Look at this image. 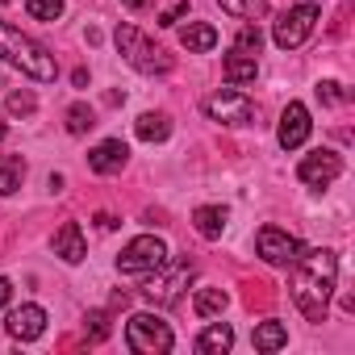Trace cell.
<instances>
[{"mask_svg": "<svg viewBox=\"0 0 355 355\" xmlns=\"http://www.w3.org/2000/svg\"><path fill=\"white\" fill-rule=\"evenodd\" d=\"M55 255H59L63 263H84V255H88V243H84V230H80V222H63V226L55 230Z\"/></svg>", "mask_w": 355, "mask_h": 355, "instance_id": "5bb4252c", "label": "cell"}, {"mask_svg": "<svg viewBox=\"0 0 355 355\" xmlns=\"http://www.w3.org/2000/svg\"><path fill=\"white\" fill-rule=\"evenodd\" d=\"M318 17H322L318 5H293V9H284V13L276 17V26H272V42H276L280 51H297V46L313 34Z\"/></svg>", "mask_w": 355, "mask_h": 355, "instance_id": "52a82bcc", "label": "cell"}, {"mask_svg": "<svg viewBox=\"0 0 355 355\" xmlns=\"http://www.w3.org/2000/svg\"><path fill=\"white\" fill-rule=\"evenodd\" d=\"M318 101H322V105H343L347 92H343L338 80H322V84H318Z\"/></svg>", "mask_w": 355, "mask_h": 355, "instance_id": "f1b7e54d", "label": "cell"}, {"mask_svg": "<svg viewBox=\"0 0 355 355\" xmlns=\"http://www.w3.org/2000/svg\"><path fill=\"white\" fill-rule=\"evenodd\" d=\"M309 130H313V121H309V109H305L301 101H288V109L280 113V130H276L280 146H284V150H297V146H305Z\"/></svg>", "mask_w": 355, "mask_h": 355, "instance_id": "8fae6325", "label": "cell"}, {"mask_svg": "<svg viewBox=\"0 0 355 355\" xmlns=\"http://www.w3.org/2000/svg\"><path fill=\"white\" fill-rule=\"evenodd\" d=\"M180 17H189V0H180V5H171L163 17H159V26L167 30V26H175V21H180Z\"/></svg>", "mask_w": 355, "mask_h": 355, "instance_id": "f546056e", "label": "cell"}, {"mask_svg": "<svg viewBox=\"0 0 355 355\" xmlns=\"http://www.w3.org/2000/svg\"><path fill=\"white\" fill-rule=\"evenodd\" d=\"M134 134H138L142 142H163V138L171 134V121H167V113H142V117L134 121Z\"/></svg>", "mask_w": 355, "mask_h": 355, "instance_id": "ffe728a7", "label": "cell"}, {"mask_svg": "<svg viewBox=\"0 0 355 355\" xmlns=\"http://www.w3.org/2000/svg\"><path fill=\"white\" fill-rule=\"evenodd\" d=\"M121 5H125L130 13H138V9H146V5H150V0H121Z\"/></svg>", "mask_w": 355, "mask_h": 355, "instance_id": "d6a6232c", "label": "cell"}, {"mask_svg": "<svg viewBox=\"0 0 355 355\" xmlns=\"http://www.w3.org/2000/svg\"><path fill=\"white\" fill-rule=\"evenodd\" d=\"M218 5H222L230 17H243V21H259V17H268V0H218Z\"/></svg>", "mask_w": 355, "mask_h": 355, "instance_id": "603a6c76", "label": "cell"}, {"mask_svg": "<svg viewBox=\"0 0 355 355\" xmlns=\"http://www.w3.org/2000/svg\"><path fill=\"white\" fill-rule=\"evenodd\" d=\"M205 117L222 121V125H251L255 121V101L239 88H222V92L205 96Z\"/></svg>", "mask_w": 355, "mask_h": 355, "instance_id": "ba28073f", "label": "cell"}, {"mask_svg": "<svg viewBox=\"0 0 355 355\" xmlns=\"http://www.w3.org/2000/svg\"><path fill=\"white\" fill-rule=\"evenodd\" d=\"M180 46H184L189 55H205V51L218 46V30L205 26V21H189V26L180 30Z\"/></svg>", "mask_w": 355, "mask_h": 355, "instance_id": "2e32d148", "label": "cell"}, {"mask_svg": "<svg viewBox=\"0 0 355 355\" xmlns=\"http://www.w3.org/2000/svg\"><path fill=\"white\" fill-rule=\"evenodd\" d=\"M251 343H255V351H280L284 343H288V330H284V322H259L255 326V334H251Z\"/></svg>", "mask_w": 355, "mask_h": 355, "instance_id": "d6986e66", "label": "cell"}, {"mask_svg": "<svg viewBox=\"0 0 355 355\" xmlns=\"http://www.w3.org/2000/svg\"><path fill=\"white\" fill-rule=\"evenodd\" d=\"M113 42H117V51L125 55V63H130L134 71H142V76H167V71H171V59H167V55H163L142 30H134V26H117Z\"/></svg>", "mask_w": 355, "mask_h": 355, "instance_id": "277c9868", "label": "cell"}, {"mask_svg": "<svg viewBox=\"0 0 355 355\" xmlns=\"http://www.w3.org/2000/svg\"><path fill=\"white\" fill-rule=\"evenodd\" d=\"M255 251H259L263 263H272V268H288V263L297 259L301 243H297L288 230H280V226H263V230L255 234Z\"/></svg>", "mask_w": 355, "mask_h": 355, "instance_id": "9c48e42d", "label": "cell"}, {"mask_svg": "<svg viewBox=\"0 0 355 355\" xmlns=\"http://www.w3.org/2000/svg\"><path fill=\"white\" fill-rule=\"evenodd\" d=\"M338 175H343V159H338L334 150H313V155H305L301 167H297V180L309 184V189H330Z\"/></svg>", "mask_w": 355, "mask_h": 355, "instance_id": "30bf717a", "label": "cell"}, {"mask_svg": "<svg viewBox=\"0 0 355 355\" xmlns=\"http://www.w3.org/2000/svg\"><path fill=\"white\" fill-rule=\"evenodd\" d=\"M67 9V0H26V13L34 21H59Z\"/></svg>", "mask_w": 355, "mask_h": 355, "instance_id": "cb8c5ba5", "label": "cell"}, {"mask_svg": "<svg viewBox=\"0 0 355 355\" xmlns=\"http://www.w3.org/2000/svg\"><path fill=\"white\" fill-rule=\"evenodd\" d=\"M234 347V330L226 326V322H209L205 330H201V338H197V351L201 355H222V351H230Z\"/></svg>", "mask_w": 355, "mask_h": 355, "instance_id": "e0dca14e", "label": "cell"}, {"mask_svg": "<svg viewBox=\"0 0 355 355\" xmlns=\"http://www.w3.org/2000/svg\"><path fill=\"white\" fill-rule=\"evenodd\" d=\"M9 113H17V117H30L34 109H38V101H34V92H9Z\"/></svg>", "mask_w": 355, "mask_h": 355, "instance_id": "83f0119b", "label": "cell"}, {"mask_svg": "<svg viewBox=\"0 0 355 355\" xmlns=\"http://www.w3.org/2000/svg\"><path fill=\"white\" fill-rule=\"evenodd\" d=\"M125 163H130V146H125L121 138H105V142H96V146L88 150V167H92L96 175H117Z\"/></svg>", "mask_w": 355, "mask_h": 355, "instance_id": "7c38bea8", "label": "cell"}, {"mask_svg": "<svg viewBox=\"0 0 355 355\" xmlns=\"http://www.w3.org/2000/svg\"><path fill=\"white\" fill-rule=\"evenodd\" d=\"M26 180V163L13 155V159H0V197H13Z\"/></svg>", "mask_w": 355, "mask_h": 355, "instance_id": "7402d4cb", "label": "cell"}, {"mask_svg": "<svg viewBox=\"0 0 355 355\" xmlns=\"http://www.w3.org/2000/svg\"><path fill=\"white\" fill-rule=\"evenodd\" d=\"M5 134H9V125H5V117H0V138H5Z\"/></svg>", "mask_w": 355, "mask_h": 355, "instance_id": "836d02e7", "label": "cell"}, {"mask_svg": "<svg viewBox=\"0 0 355 355\" xmlns=\"http://www.w3.org/2000/svg\"><path fill=\"white\" fill-rule=\"evenodd\" d=\"M222 76L230 80V88H243V84H255V76H259V63H255V55L230 51V55H226V63H222Z\"/></svg>", "mask_w": 355, "mask_h": 355, "instance_id": "9a60e30c", "label": "cell"}, {"mask_svg": "<svg viewBox=\"0 0 355 355\" xmlns=\"http://www.w3.org/2000/svg\"><path fill=\"white\" fill-rule=\"evenodd\" d=\"M96 226H101V230H117V218H113V214H96Z\"/></svg>", "mask_w": 355, "mask_h": 355, "instance_id": "1f68e13d", "label": "cell"}, {"mask_svg": "<svg viewBox=\"0 0 355 355\" xmlns=\"http://www.w3.org/2000/svg\"><path fill=\"white\" fill-rule=\"evenodd\" d=\"M92 125H96V113H92L88 105H71V109H67V130H71V134H88Z\"/></svg>", "mask_w": 355, "mask_h": 355, "instance_id": "d4e9b609", "label": "cell"}, {"mask_svg": "<svg viewBox=\"0 0 355 355\" xmlns=\"http://www.w3.org/2000/svg\"><path fill=\"white\" fill-rule=\"evenodd\" d=\"M171 343H175V334L159 313H134L125 322V347L134 355H163V351H171Z\"/></svg>", "mask_w": 355, "mask_h": 355, "instance_id": "5b68a950", "label": "cell"}, {"mask_svg": "<svg viewBox=\"0 0 355 355\" xmlns=\"http://www.w3.org/2000/svg\"><path fill=\"white\" fill-rule=\"evenodd\" d=\"M334 288H338V255L330 247H301L293 259V305L309 322H326Z\"/></svg>", "mask_w": 355, "mask_h": 355, "instance_id": "6da1fadb", "label": "cell"}, {"mask_svg": "<svg viewBox=\"0 0 355 355\" xmlns=\"http://www.w3.org/2000/svg\"><path fill=\"white\" fill-rule=\"evenodd\" d=\"M226 305H230L226 288H201V293L193 297V309H197V318H218Z\"/></svg>", "mask_w": 355, "mask_h": 355, "instance_id": "44dd1931", "label": "cell"}, {"mask_svg": "<svg viewBox=\"0 0 355 355\" xmlns=\"http://www.w3.org/2000/svg\"><path fill=\"white\" fill-rule=\"evenodd\" d=\"M259 46H263L259 26H243V30H239V38H234V51H243V55H259Z\"/></svg>", "mask_w": 355, "mask_h": 355, "instance_id": "4316f807", "label": "cell"}, {"mask_svg": "<svg viewBox=\"0 0 355 355\" xmlns=\"http://www.w3.org/2000/svg\"><path fill=\"white\" fill-rule=\"evenodd\" d=\"M193 226H197V234L201 239H222V230H226V209L222 205H201V209H193Z\"/></svg>", "mask_w": 355, "mask_h": 355, "instance_id": "ac0fdd59", "label": "cell"}, {"mask_svg": "<svg viewBox=\"0 0 355 355\" xmlns=\"http://www.w3.org/2000/svg\"><path fill=\"white\" fill-rule=\"evenodd\" d=\"M9 297H13V284H9L5 276H0V309H5V305H9Z\"/></svg>", "mask_w": 355, "mask_h": 355, "instance_id": "4dcf8cb0", "label": "cell"}, {"mask_svg": "<svg viewBox=\"0 0 355 355\" xmlns=\"http://www.w3.org/2000/svg\"><path fill=\"white\" fill-rule=\"evenodd\" d=\"M193 276H197V268H193L189 259H167V263H159V268L150 272V280L142 284V297L171 309V305H180V297H184V288L193 284Z\"/></svg>", "mask_w": 355, "mask_h": 355, "instance_id": "3957f363", "label": "cell"}, {"mask_svg": "<svg viewBox=\"0 0 355 355\" xmlns=\"http://www.w3.org/2000/svg\"><path fill=\"white\" fill-rule=\"evenodd\" d=\"M84 334H88V343H105V338H109V313L92 309V313L84 318Z\"/></svg>", "mask_w": 355, "mask_h": 355, "instance_id": "484cf974", "label": "cell"}, {"mask_svg": "<svg viewBox=\"0 0 355 355\" xmlns=\"http://www.w3.org/2000/svg\"><path fill=\"white\" fill-rule=\"evenodd\" d=\"M0 59H5L9 67H17L21 76L38 80V84H51L59 76V63L55 55H46V46H38L30 34H21L17 26L0 21Z\"/></svg>", "mask_w": 355, "mask_h": 355, "instance_id": "7a4b0ae2", "label": "cell"}, {"mask_svg": "<svg viewBox=\"0 0 355 355\" xmlns=\"http://www.w3.org/2000/svg\"><path fill=\"white\" fill-rule=\"evenodd\" d=\"M159 263H167V243L155 239V234H138L121 247L117 255V272L121 276H150Z\"/></svg>", "mask_w": 355, "mask_h": 355, "instance_id": "8992f818", "label": "cell"}, {"mask_svg": "<svg viewBox=\"0 0 355 355\" xmlns=\"http://www.w3.org/2000/svg\"><path fill=\"white\" fill-rule=\"evenodd\" d=\"M5 330H9L13 338H21V343H34V338H42V330H46V309H42V305H21V309L9 313Z\"/></svg>", "mask_w": 355, "mask_h": 355, "instance_id": "4fadbf2b", "label": "cell"}]
</instances>
